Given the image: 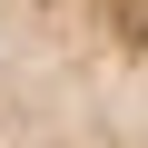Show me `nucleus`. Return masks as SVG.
I'll use <instances>...</instances> for the list:
<instances>
[]
</instances>
